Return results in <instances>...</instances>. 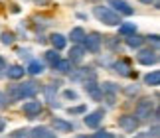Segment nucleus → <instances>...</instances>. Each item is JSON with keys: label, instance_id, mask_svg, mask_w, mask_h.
<instances>
[{"label": "nucleus", "instance_id": "obj_1", "mask_svg": "<svg viewBox=\"0 0 160 138\" xmlns=\"http://www.w3.org/2000/svg\"><path fill=\"white\" fill-rule=\"evenodd\" d=\"M93 16L99 22H103L105 26H119V24H121L119 14H117L115 10H111L109 6H95V8H93Z\"/></svg>", "mask_w": 160, "mask_h": 138}, {"label": "nucleus", "instance_id": "obj_2", "mask_svg": "<svg viewBox=\"0 0 160 138\" xmlns=\"http://www.w3.org/2000/svg\"><path fill=\"white\" fill-rule=\"evenodd\" d=\"M101 46H103V37H101L99 32L85 34V40H83V47H85V52L99 53V52H101Z\"/></svg>", "mask_w": 160, "mask_h": 138}, {"label": "nucleus", "instance_id": "obj_3", "mask_svg": "<svg viewBox=\"0 0 160 138\" xmlns=\"http://www.w3.org/2000/svg\"><path fill=\"white\" fill-rule=\"evenodd\" d=\"M154 103L150 101V99H140L137 109H134V115H137V118H148L150 115H154Z\"/></svg>", "mask_w": 160, "mask_h": 138}, {"label": "nucleus", "instance_id": "obj_4", "mask_svg": "<svg viewBox=\"0 0 160 138\" xmlns=\"http://www.w3.org/2000/svg\"><path fill=\"white\" fill-rule=\"evenodd\" d=\"M69 77H71V81H81V83H85V81H95L97 73L91 67H81V69H75V71H69Z\"/></svg>", "mask_w": 160, "mask_h": 138}, {"label": "nucleus", "instance_id": "obj_5", "mask_svg": "<svg viewBox=\"0 0 160 138\" xmlns=\"http://www.w3.org/2000/svg\"><path fill=\"white\" fill-rule=\"evenodd\" d=\"M117 124H119V128H122L125 132H137L138 118L134 115H122V116L117 118Z\"/></svg>", "mask_w": 160, "mask_h": 138}, {"label": "nucleus", "instance_id": "obj_6", "mask_svg": "<svg viewBox=\"0 0 160 138\" xmlns=\"http://www.w3.org/2000/svg\"><path fill=\"white\" fill-rule=\"evenodd\" d=\"M107 2L113 6L111 10H115L117 14H121V16H132L134 14V8L128 2H125V0H107Z\"/></svg>", "mask_w": 160, "mask_h": 138}, {"label": "nucleus", "instance_id": "obj_7", "mask_svg": "<svg viewBox=\"0 0 160 138\" xmlns=\"http://www.w3.org/2000/svg\"><path fill=\"white\" fill-rule=\"evenodd\" d=\"M137 61L140 65H154L158 61V55H156L154 49H140L137 53Z\"/></svg>", "mask_w": 160, "mask_h": 138}, {"label": "nucleus", "instance_id": "obj_8", "mask_svg": "<svg viewBox=\"0 0 160 138\" xmlns=\"http://www.w3.org/2000/svg\"><path fill=\"white\" fill-rule=\"evenodd\" d=\"M38 89L40 87L34 83V81H26V83L18 85V91H20V99H32L38 95Z\"/></svg>", "mask_w": 160, "mask_h": 138}, {"label": "nucleus", "instance_id": "obj_9", "mask_svg": "<svg viewBox=\"0 0 160 138\" xmlns=\"http://www.w3.org/2000/svg\"><path fill=\"white\" fill-rule=\"evenodd\" d=\"M22 111H24V115H26L28 118H36L42 111H44V106H42L40 101H28V103H24Z\"/></svg>", "mask_w": 160, "mask_h": 138}, {"label": "nucleus", "instance_id": "obj_10", "mask_svg": "<svg viewBox=\"0 0 160 138\" xmlns=\"http://www.w3.org/2000/svg\"><path fill=\"white\" fill-rule=\"evenodd\" d=\"M103 116H105L103 109H97V111H93V112H89V115L83 118V122H85V126H89V128H97V126L101 124Z\"/></svg>", "mask_w": 160, "mask_h": 138}, {"label": "nucleus", "instance_id": "obj_11", "mask_svg": "<svg viewBox=\"0 0 160 138\" xmlns=\"http://www.w3.org/2000/svg\"><path fill=\"white\" fill-rule=\"evenodd\" d=\"M83 89H85V93L93 99V101H99V99L103 97V93H101V87L95 83V81H85L83 83Z\"/></svg>", "mask_w": 160, "mask_h": 138}, {"label": "nucleus", "instance_id": "obj_12", "mask_svg": "<svg viewBox=\"0 0 160 138\" xmlns=\"http://www.w3.org/2000/svg\"><path fill=\"white\" fill-rule=\"evenodd\" d=\"M85 53H87L85 47L81 46V43H77V46H73L69 49V61H71V63H79V61L85 57Z\"/></svg>", "mask_w": 160, "mask_h": 138}, {"label": "nucleus", "instance_id": "obj_13", "mask_svg": "<svg viewBox=\"0 0 160 138\" xmlns=\"http://www.w3.org/2000/svg\"><path fill=\"white\" fill-rule=\"evenodd\" d=\"M28 138H55L53 136V132L50 128H46V126H36V128H32L28 132Z\"/></svg>", "mask_w": 160, "mask_h": 138}, {"label": "nucleus", "instance_id": "obj_14", "mask_svg": "<svg viewBox=\"0 0 160 138\" xmlns=\"http://www.w3.org/2000/svg\"><path fill=\"white\" fill-rule=\"evenodd\" d=\"M52 126L55 128V132H71V130H73V124L63 121V118H53Z\"/></svg>", "mask_w": 160, "mask_h": 138}, {"label": "nucleus", "instance_id": "obj_15", "mask_svg": "<svg viewBox=\"0 0 160 138\" xmlns=\"http://www.w3.org/2000/svg\"><path fill=\"white\" fill-rule=\"evenodd\" d=\"M115 71L119 75H122V77H131V75H132L131 63H128L127 59H119V61H117V63H115Z\"/></svg>", "mask_w": 160, "mask_h": 138}, {"label": "nucleus", "instance_id": "obj_16", "mask_svg": "<svg viewBox=\"0 0 160 138\" xmlns=\"http://www.w3.org/2000/svg\"><path fill=\"white\" fill-rule=\"evenodd\" d=\"M24 73H26V69H24L22 65H10L8 69H6V75H8V79H12V81L22 79Z\"/></svg>", "mask_w": 160, "mask_h": 138}, {"label": "nucleus", "instance_id": "obj_17", "mask_svg": "<svg viewBox=\"0 0 160 138\" xmlns=\"http://www.w3.org/2000/svg\"><path fill=\"white\" fill-rule=\"evenodd\" d=\"M50 42H52V46H53L55 52H59V49H63L67 46V37L61 36V34H52L50 36Z\"/></svg>", "mask_w": 160, "mask_h": 138}, {"label": "nucleus", "instance_id": "obj_18", "mask_svg": "<svg viewBox=\"0 0 160 138\" xmlns=\"http://www.w3.org/2000/svg\"><path fill=\"white\" fill-rule=\"evenodd\" d=\"M125 42H127V46H128V47H132V49L137 47V49H138V47L144 43V37H142V36H138L137 32H134V34H131V36H125Z\"/></svg>", "mask_w": 160, "mask_h": 138}, {"label": "nucleus", "instance_id": "obj_19", "mask_svg": "<svg viewBox=\"0 0 160 138\" xmlns=\"http://www.w3.org/2000/svg\"><path fill=\"white\" fill-rule=\"evenodd\" d=\"M144 83L148 85V87H158L160 85V71H150V73H146L144 75Z\"/></svg>", "mask_w": 160, "mask_h": 138}, {"label": "nucleus", "instance_id": "obj_20", "mask_svg": "<svg viewBox=\"0 0 160 138\" xmlns=\"http://www.w3.org/2000/svg\"><path fill=\"white\" fill-rule=\"evenodd\" d=\"M26 71H28L30 75H42V73H44V63H40V61L32 59V61H30V65H28V69H26Z\"/></svg>", "mask_w": 160, "mask_h": 138}, {"label": "nucleus", "instance_id": "obj_21", "mask_svg": "<svg viewBox=\"0 0 160 138\" xmlns=\"http://www.w3.org/2000/svg\"><path fill=\"white\" fill-rule=\"evenodd\" d=\"M137 32V26H134L132 22H127V24H119V34L125 37V36H131Z\"/></svg>", "mask_w": 160, "mask_h": 138}, {"label": "nucleus", "instance_id": "obj_22", "mask_svg": "<svg viewBox=\"0 0 160 138\" xmlns=\"http://www.w3.org/2000/svg\"><path fill=\"white\" fill-rule=\"evenodd\" d=\"M69 37H71V42H75V43H83V40H85V30L83 28H73L71 34H69Z\"/></svg>", "mask_w": 160, "mask_h": 138}, {"label": "nucleus", "instance_id": "obj_23", "mask_svg": "<svg viewBox=\"0 0 160 138\" xmlns=\"http://www.w3.org/2000/svg\"><path fill=\"white\" fill-rule=\"evenodd\" d=\"M6 99H8L10 103L20 101V91H18V85H10L8 87V91H6Z\"/></svg>", "mask_w": 160, "mask_h": 138}, {"label": "nucleus", "instance_id": "obj_24", "mask_svg": "<svg viewBox=\"0 0 160 138\" xmlns=\"http://www.w3.org/2000/svg\"><path fill=\"white\" fill-rule=\"evenodd\" d=\"M99 87H101V93H103V95H115V93L119 91V87H117L115 83H111V81H107V83H103Z\"/></svg>", "mask_w": 160, "mask_h": 138}, {"label": "nucleus", "instance_id": "obj_25", "mask_svg": "<svg viewBox=\"0 0 160 138\" xmlns=\"http://www.w3.org/2000/svg\"><path fill=\"white\" fill-rule=\"evenodd\" d=\"M53 67L58 69L59 73H69V71H71V61H69V59H59Z\"/></svg>", "mask_w": 160, "mask_h": 138}, {"label": "nucleus", "instance_id": "obj_26", "mask_svg": "<svg viewBox=\"0 0 160 138\" xmlns=\"http://www.w3.org/2000/svg\"><path fill=\"white\" fill-rule=\"evenodd\" d=\"M55 93H58V83H52V85L46 87V99L52 105H55V101H53V95H55Z\"/></svg>", "mask_w": 160, "mask_h": 138}, {"label": "nucleus", "instance_id": "obj_27", "mask_svg": "<svg viewBox=\"0 0 160 138\" xmlns=\"http://www.w3.org/2000/svg\"><path fill=\"white\" fill-rule=\"evenodd\" d=\"M46 59H48V63L53 67V65L59 61V53L55 52V49H50V52H46Z\"/></svg>", "mask_w": 160, "mask_h": 138}, {"label": "nucleus", "instance_id": "obj_28", "mask_svg": "<svg viewBox=\"0 0 160 138\" xmlns=\"http://www.w3.org/2000/svg\"><path fill=\"white\" fill-rule=\"evenodd\" d=\"M0 42H2L4 46H12V43H14V34H12V32H2Z\"/></svg>", "mask_w": 160, "mask_h": 138}, {"label": "nucleus", "instance_id": "obj_29", "mask_svg": "<svg viewBox=\"0 0 160 138\" xmlns=\"http://www.w3.org/2000/svg\"><path fill=\"white\" fill-rule=\"evenodd\" d=\"M85 111H87V109H85V105H79V106H69V109H67V112H69V115H83Z\"/></svg>", "mask_w": 160, "mask_h": 138}, {"label": "nucleus", "instance_id": "obj_30", "mask_svg": "<svg viewBox=\"0 0 160 138\" xmlns=\"http://www.w3.org/2000/svg\"><path fill=\"white\" fill-rule=\"evenodd\" d=\"M91 138H113V134L107 132V130H99V132H95Z\"/></svg>", "mask_w": 160, "mask_h": 138}, {"label": "nucleus", "instance_id": "obj_31", "mask_svg": "<svg viewBox=\"0 0 160 138\" xmlns=\"http://www.w3.org/2000/svg\"><path fill=\"white\" fill-rule=\"evenodd\" d=\"M63 97H65V99H73V101H75V99H77V93L73 91V89H67V91L63 93Z\"/></svg>", "mask_w": 160, "mask_h": 138}, {"label": "nucleus", "instance_id": "obj_32", "mask_svg": "<svg viewBox=\"0 0 160 138\" xmlns=\"http://www.w3.org/2000/svg\"><path fill=\"white\" fill-rule=\"evenodd\" d=\"M28 130H16L14 134H12V138H28Z\"/></svg>", "mask_w": 160, "mask_h": 138}, {"label": "nucleus", "instance_id": "obj_33", "mask_svg": "<svg viewBox=\"0 0 160 138\" xmlns=\"http://www.w3.org/2000/svg\"><path fill=\"white\" fill-rule=\"evenodd\" d=\"M125 93H127V95H137V93H138V87L137 85H134V87H127V89H125Z\"/></svg>", "mask_w": 160, "mask_h": 138}, {"label": "nucleus", "instance_id": "obj_34", "mask_svg": "<svg viewBox=\"0 0 160 138\" xmlns=\"http://www.w3.org/2000/svg\"><path fill=\"white\" fill-rule=\"evenodd\" d=\"M148 42H152V43H154V46H158V43H160V40H158V36H156V34L148 36Z\"/></svg>", "mask_w": 160, "mask_h": 138}, {"label": "nucleus", "instance_id": "obj_35", "mask_svg": "<svg viewBox=\"0 0 160 138\" xmlns=\"http://www.w3.org/2000/svg\"><path fill=\"white\" fill-rule=\"evenodd\" d=\"M2 69H6V61H4V57H0V71Z\"/></svg>", "mask_w": 160, "mask_h": 138}, {"label": "nucleus", "instance_id": "obj_36", "mask_svg": "<svg viewBox=\"0 0 160 138\" xmlns=\"http://www.w3.org/2000/svg\"><path fill=\"white\" fill-rule=\"evenodd\" d=\"M0 106H4V95L0 93Z\"/></svg>", "mask_w": 160, "mask_h": 138}, {"label": "nucleus", "instance_id": "obj_37", "mask_svg": "<svg viewBox=\"0 0 160 138\" xmlns=\"http://www.w3.org/2000/svg\"><path fill=\"white\" fill-rule=\"evenodd\" d=\"M140 2H144V4H150V2H156V0H140Z\"/></svg>", "mask_w": 160, "mask_h": 138}, {"label": "nucleus", "instance_id": "obj_38", "mask_svg": "<svg viewBox=\"0 0 160 138\" xmlns=\"http://www.w3.org/2000/svg\"><path fill=\"white\" fill-rule=\"evenodd\" d=\"M2 128H4V122H2V121H0V130H2Z\"/></svg>", "mask_w": 160, "mask_h": 138}, {"label": "nucleus", "instance_id": "obj_39", "mask_svg": "<svg viewBox=\"0 0 160 138\" xmlns=\"http://www.w3.org/2000/svg\"><path fill=\"white\" fill-rule=\"evenodd\" d=\"M87 2H97V0H87Z\"/></svg>", "mask_w": 160, "mask_h": 138}, {"label": "nucleus", "instance_id": "obj_40", "mask_svg": "<svg viewBox=\"0 0 160 138\" xmlns=\"http://www.w3.org/2000/svg\"><path fill=\"white\" fill-rule=\"evenodd\" d=\"M77 138H87V136H77Z\"/></svg>", "mask_w": 160, "mask_h": 138}]
</instances>
